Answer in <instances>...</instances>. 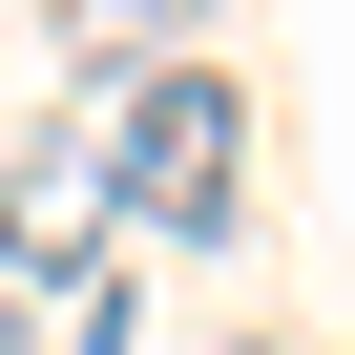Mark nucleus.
<instances>
[{
    "label": "nucleus",
    "instance_id": "f03ea898",
    "mask_svg": "<svg viewBox=\"0 0 355 355\" xmlns=\"http://www.w3.org/2000/svg\"><path fill=\"white\" fill-rule=\"evenodd\" d=\"M0 355H63V334H42V293H21V251H0Z\"/></svg>",
    "mask_w": 355,
    "mask_h": 355
},
{
    "label": "nucleus",
    "instance_id": "f257e3e1",
    "mask_svg": "<svg viewBox=\"0 0 355 355\" xmlns=\"http://www.w3.org/2000/svg\"><path fill=\"white\" fill-rule=\"evenodd\" d=\"M230 167H251V105L209 63H146L125 84V209L146 230H230Z\"/></svg>",
    "mask_w": 355,
    "mask_h": 355
}]
</instances>
